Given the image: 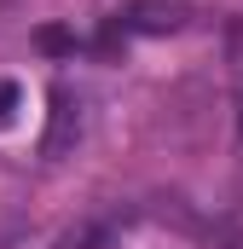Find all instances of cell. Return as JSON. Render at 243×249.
Wrapping results in <instances>:
<instances>
[{"instance_id": "1", "label": "cell", "mask_w": 243, "mask_h": 249, "mask_svg": "<svg viewBox=\"0 0 243 249\" xmlns=\"http://www.w3.org/2000/svg\"><path fill=\"white\" fill-rule=\"evenodd\" d=\"M180 23H185V12L168 6V0H133V6H122V18H116L122 35H174Z\"/></svg>"}, {"instance_id": "2", "label": "cell", "mask_w": 243, "mask_h": 249, "mask_svg": "<svg viewBox=\"0 0 243 249\" xmlns=\"http://www.w3.org/2000/svg\"><path fill=\"white\" fill-rule=\"evenodd\" d=\"M81 122H87V116H81V99H75L69 87H58V93H52V127H47L41 151H47V157H64V151L81 139Z\"/></svg>"}, {"instance_id": "5", "label": "cell", "mask_w": 243, "mask_h": 249, "mask_svg": "<svg viewBox=\"0 0 243 249\" xmlns=\"http://www.w3.org/2000/svg\"><path fill=\"white\" fill-rule=\"evenodd\" d=\"M238 133H243V70H238Z\"/></svg>"}, {"instance_id": "3", "label": "cell", "mask_w": 243, "mask_h": 249, "mask_svg": "<svg viewBox=\"0 0 243 249\" xmlns=\"http://www.w3.org/2000/svg\"><path fill=\"white\" fill-rule=\"evenodd\" d=\"M35 47H41V53H52V58H64V53H75V35L58 29V23H47V29L35 35Z\"/></svg>"}, {"instance_id": "4", "label": "cell", "mask_w": 243, "mask_h": 249, "mask_svg": "<svg viewBox=\"0 0 243 249\" xmlns=\"http://www.w3.org/2000/svg\"><path fill=\"white\" fill-rule=\"evenodd\" d=\"M17 99H23V93H17V81H0V127L12 122V110H17Z\"/></svg>"}]
</instances>
